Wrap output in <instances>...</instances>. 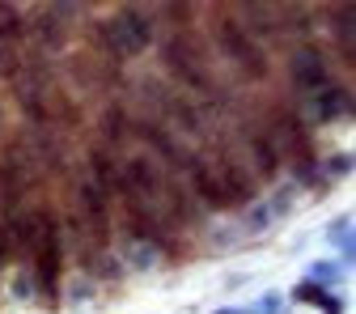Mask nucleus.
Segmentation results:
<instances>
[{"mask_svg":"<svg viewBox=\"0 0 356 314\" xmlns=\"http://www.w3.org/2000/svg\"><path fill=\"white\" fill-rule=\"evenodd\" d=\"M94 42H98V56L111 60V64L140 60L157 42L153 9H145V5H115L106 17H94Z\"/></svg>","mask_w":356,"mask_h":314,"instance_id":"obj_1","label":"nucleus"},{"mask_svg":"<svg viewBox=\"0 0 356 314\" xmlns=\"http://www.w3.org/2000/svg\"><path fill=\"white\" fill-rule=\"evenodd\" d=\"M208 17V34H212V47L229 60V68L242 77V81H267L272 77V60H267V52L259 47V42L238 26L234 9H220V5H208L204 9Z\"/></svg>","mask_w":356,"mask_h":314,"instance_id":"obj_2","label":"nucleus"},{"mask_svg":"<svg viewBox=\"0 0 356 314\" xmlns=\"http://www.w3.org/2000/svg\"><path fill=\"white\" fill-rule=\"evenodd\" d=\"M34 226H38V234H34V251H30V259H34L30 263V281L47 301H56L60 281H64V234H60L56 208L38 204L34 208Z\"/></svg>","mask_w":356,"mask_h":314,"instance_id":"obj_3","label":"nucleus"},{"mask_svg":"<svg viewBox=\"0 0 356 314\" xmlns=\"http://www.w3.org/2000/svg\"><path fill=\"white\" fill-rule=\"evenodd\" d=\"M161 68L187 89V98H191V94L204 98L208 89L216 85L208 47H204L195 34H170V38H161Z\"/></svg>","mask_w":356,"mask_h":314,"instance_id":"obj_4","label":"nucleus"},{"mask_svg":"<svg viewBox=\"0 0 356 314\" xmlns=\"http://www.w3.org/2000/svg\"><path fill=\"white\" fill-rule=\"evenodd\" d=\"M34 178H38V166L26 149V136H9L0 145V217L22 208L26 191L34 187Z\"/></svg>","mask_w":356,"mask_h":314,"instance_id":"obj_5","label":"nucleus"},{"mask_svg":"<svg viewBox=\"0 0 356 314\" xmlns=\"http://www.w3.org/2000/svg\"><path fill=\"white\" fill-rule=\"evenodd\" d=\"M289 81L301 98H314L318 89H327L335 81V68H331V52L318 47V42H297L289 52Z\"/></svg>","mask_w":356,"mask_h":314,"instance_id":"obj_6","label":"nucleus"},{"mask_svg":"<svg viewBox=\"0 0 356 314\" xmlns=\"http://www.w3.org/2000/svg\"><path fill=\"white\" fill-rule=\"evenodd\" d=\"M208 166H212V174H216L220 191H225L229 208H250V204L259 200V178L246 170V162H242V157H234V153L225 149V153H216Z\"/></svg>","mask_w":356,"mask_h":314,"instance_id":"obj_7","label":"nucleus"},{"mask_svg":"<svg viewBox=\"0 0 356 314\" xmlns=\"http://www.w3.org/2000/svg\"><path fill=\"white\" fill-rule=\"evenodd\" d=\"M161 187H165V170H161V162L153 153L140 149V153L123 157V196H136L145 204H157Z\"/></svg>","mask_w":356,"mask_h":314,"instance_id":"obj_8","label":"nucleus"},{"mask_svg":"<svg viewBox=\"0 0 356 314\" xmlns=\"http://www.w3.org/2000/svg\"><path fill=\"white\" fill-rule=\"evenodd\" d=\"M68 77L81 94H102V89H119V64L102 60L98 52H76L68 56Z\"/></svg>","mask_w":356,"mask_h":314,"instance_id":"obj_9","label":"nucleus"},{"mask_svg":"<svg viewBox=\"0 0 356 314\" xmlns=\"http://www.w3.org/2000/svg\"><path fill=\"white\" fill-rule=\"evenodd\" d=\"M26 17H30V42H34L38 56H64V52H68L72 26H68L51 5H34Z\"/></svg>","mask_w":356,"mask_h":314,"instance_id":"obj_10","label":"nucleus"},{"mask_svg":"<svg viewBox=\"0 0 356 314\" xmlns=\"http://www.w3.org/2000/svg\"><path fill=\"white\" fill-rule=\"evenodd\" d=\"M131 127H136V115L123 107V98H111L98 111V145L111 149V153L123 149V145H131Z\"/></svg>","mask_w":356,"mask_h":314,"instance_id":"obj_11","label":"nucleus"},{"mask_svg":"<svg viewBox=\"0 0 356 314\" xmlns=\"http://www.w3.org/2000/svg\"><path fill=\"white\" fill-rule=\"evenodd\" d=\"M187 174H191V200L200 204V212H225V208H229L225 191H220L216 174H212V166H208L204 157H191Z\"/></svg>","mask_w":356,"mask_h":314,"instance_id":"obj_12","label":"nucleus"},{"mask_svg":"<svg viewBox=\"0 0 356 314\" xmlns=\"http://www.w3.org/2000/svg\"><path fill=\"white\" fill-rule=\"evenodd\" d=\"M246 153H250V162H246V170L259 178V183H272V178L284 170V162H280V153H276V145L267 141V132H263V123H259V132H246Z\"/></svg>","mask_w":356,"mask_h":314,"instance_id":"obj_13","label":"nucleus"},{"mask_svg":"<svg viewBox=\"0 0 356 314\" xmlns=\"http://www.w3.org/2000/svg\"><path fill=\"white\" fill-rule=\"evenodd\" d=\"M85 166H89V178L111 196V200H119L123 196V162L111 153V149H102V145H89V153H85Z\"/></svg>","mask_w":356,"mask_h":314,"instance_id":"obj_14","label":"nucleus"},{"mask_svg":"<svg viewBox=\"0 0 356 314\" xmlns=\"http://www.w3.org/2000/svg\"><path fill=\"white\" fill-rule=\"evenodd\" d=\"M309 111H314L318 123H339L352 115V85L348 81H331L327 89H318L314 98H309Z\"/></svg>","mask_w":356,"mask_h":314,"instance_id":"obj_15","label":"nucleus"},{"mask_svg":"<svg viewBox=\"0 0 356 314\" xmlns=\"http://www.w3.org/2000/svg\"><path fill=\"white\" fill-rule=\"evenodd\" d=\"M352 30H356V9H352V5H331V9H327V34H331V42H335V56H339L343 68H352V56H356ZM335 56H331V60H335Z\"/></svg>","mask_w":356,"mask_h":314,"instance_id":"obj_16","label":"nucleus"},{"mask_svg":"<svg viewBox=\"0 0 356 314\" xmlns=\"http://www.w3.org/2000/svg\"><path fill=\"white\" fill-rule=\"evenodd\" d=\"M234 17H238V26L259 42V47H263L267 38L280 34V30H276V9H272V5H238Z\"/></svg>","mask_w":356,"mask_h":314,"instance_id":"obj_17","label":"nucleus"},{"mask_svg":"<svg viewBox=\"0 0 356 314\" xmlns=\"http://www.w3.org/2000/svg\"><path fill=\"white\" fill-rule=\"evenodd\" d=\"M272 9H276V30L280 34H297V38L314 34V9L309 5H272Z\"/></svg>","mask_w":356,"mask_h":314,"instance_id":"obj_18","label":"nucleus"},{"mask_svg":"<svg viewBox=\"0 0 356 314\" xmlns=\"http://www.w3.org/2000/svg\"><path fill=\"white\" fill-rule=\"evenodd\" d=\"M30 47V17L26 9H13L0 22V52H26Z\"/></svg>","mask_w":356,"mask_h":314,"instance_id":"obj_19","label":"nucleus"},{"mask_svg":"<svg viewBox=\"0 0 356 314\" xmlns=\"http://www.w3.org/2000/svg\"><path fill=\"white\" fill-rule=\"evenodd\" d=\"M200 17H204V9H195V5H157L153 9V22H170L174 34H191V26Z\"/></svg>","mask_w":356,"mask_h":314,"instance_id":"obj_20","label":"nucleus"},{"mask_svg":"<svg viewBox=\"0 0 356 314\" xmlns=\"http://www.w3.org/2000/svg\"><path fill=\"white\" fill-rule=\"evenodd\" d=\"M293 297H297V301H314V306H318L323 314H343V301H339V297H335L331 289L314 285V281H305V285H301V289H297Z\"/></svg>","mask_w":356,"mask_h":314,"instance_id":"obj_21","label":"nucleus"},{"mask_svg":"<svg viewBox=\"0 0 356 314\" xmlns=\"http://www.w3.org/2000/svg\"><path fill=\"white\" fill-rule=\"evenodd\" d=\"M348 226H352V217H348V212H343V217H335V221H331V230H327V238H331L348 259H352V230H348Z\"/></svg>","mask_w":356,"mask_h":314,"instance_id":"obj_22","label":"nucleus"},{"mask_svg":"<svg viewBox=\"0 0 356 314\" xmlns=\"http://www.w3.org/2000/svg\"><path fill=\"white\" fill-rule=\"evenodd\" d=\"M318 170H323V178H343V174L352 170V157H348V153H331Z\"/></svg>","mask_w":356,"mask_h":314,"instance_id":"obj_23","label":"nucleus"},{"mask_svg":"<svg viewBox=\"0 0 356 314\" xmlns=\"http://www.w3.org/2000/svg\"><path fill=\"white\" fill-rule=\"evenodd\" d=\"M246 314H284V293H263L259 301H254V310H246Z\"/></svg>","mask_w":356,"mask_h":314,"instance_id":"obj_24","label":"nucleus"},{"mask_svg":"<svg viewBox=\"0 0 356 314\" xmlns=\"http://www.w3.org/2000/svg\"><path fill=\"white\" fill-rule=\"evenodd\" d=\"M13 293H17V297H26V293H30V281H22V276H17V281H13Z\"/></svg>","mask_w":356,"mask_h":314,"instance_id":"obj_25","label":"nucleus"},{"mask_svg":"<svg viewBox=\"0 0 356 314\" xmlns=\"http://www.w3.org/2000/svg\"><path fill=\"white\" fill-rule=\"evenodd\" d=\"M13 9H17V5H9V0H0V22H5V17H9Z\"/></svg>","mask_w":356,"mask_h":314,"instance_id":"obj_26","label":"nucleus"},{"mask_svg":"<svg viewBox=\"0 0 356 314\" xmlns=\"http://www.w3.org/2000/svg\"><path fill=\"white\" fill-rule=\"evenodd\" d=\"M212 314H246V310H238V306H220V310H212Z\"/></svg>","mask_w":356,"mask_h":314,"instance_id":"obj_27","label":"nucleus"},{"mask_svg":"<svg viewBox=\"0 0 356 314\" xmlns=\"http://www.w3.org/2000/svg\"><path fill=\"white\" fill-rule=\"evenodd\" d=\"M0 132H5V102H0Z\"/></svg>","mask_w":356,"mask_h":314,"instance_id":"obj_28","label":"nucleus"},{"mask_svg":"<svg viewBox=\"0 0 356 314\" xmlns=\"http://www.w3.org/2000/svg\"><path fill=\"white\" fill-rule=\"evenodd\" d=\"M0 267H5V263H0Z\"/></svg>","mask_w":356,"mask_h":314,"instance_id":"obj_29","label":"nucleus"}]
</instances>
